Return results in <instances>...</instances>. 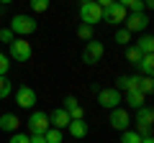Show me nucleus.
Segmentation results:
<instances>
[{
	"mask_svg": "<svg viewBox=\"0 0 154 143\" xmlns=\"http://www.w3.org/2000/svg\"><path fill=\"white\" fill-rule=\"evenodd\" d=\"M13 31V36H31L33 31H36V18L31 16H13L11 18V26H8Z\"/></svg>",
	"mask_w": 154,
	"mask_h": 143,
	"instance_id": "nucleus-1",
	"label": "nucleus"
},
{
	"mask_svg": "<svg viewBox=\"0 0 154 143\" xmlns=\"http://www.w3.org/2000/svg\"><path fill=\"white\" fill-rule=\"evenodd\" d=\"M152 120H154V110L149 107V105H144V107H139L136 110V133L141 138H149L152 136Z\"/></svg>",
	"mask_w": 154,
	"mask_h": 143,
	"instance_id": "nucleus-2",
	"label": "nucleus"
},
{
	"mask_svg": "<svg viewBox=\"0 0 154 143\" xmlns=\"http://www.w3.org/2000/svg\"><path fill=\"white\" fill-rule=\"evenodd\" d=\"M8 46H11L8 59H16V61H28V59H31V54H33L31 41H26V39H13Z\"/></svg>",
	"mask_w": 154,
	"mask_h": 143,
	"instance_id": "nucleus-3",
	"label": "nucleus"
},
{
	"mask_svg": "<svg viewBox=\"0 0 154 143\" xmlns=\"http://www.w3.org/2000/svg\"><path fill=\"white\" fill-rule=\"evenodd\" d=\"M80 21L88 23V26L100 23V21H103V8H100L95 0H93V3H82V5H80Z\"/></svg>",
	"mask_w": 154,
	"mask_h": 143,
	"instance_id": "nucleus-4",
	"label": "nucleus"
},
{
	"mask_svg": "<svg viewBox=\"0 0 154 143\" xmlns=\"http://www.w3.org/2000/svg\"><path fill=\"white\" fill-rule=\"evenodd\" d=\"M103 54H105V46H103V41H95V39H90L88 44H85V49H82V61L85 64H98L100 59H103Z\"/></svg>",
	"mask_w": 154,
	"mask_h": 143,
	"instance_id": "nucleus-5",
	"label": "nucleus"
},
{
	"mask_svg": "<svg viewBox=\"0 0 154 143\" xmlns=\"http://www.w3.org/2000/svg\"><path fill=\"white\" fill-rule=\"evenodd\" d=\"M98 102L105 110H113V107H118V105L123 102V92H118L116 87H105V89L98 92Z\"/></svg>",
	"mask_w": 154,
	"mask_h": 143,
	"instance_id": "nucleus-6",
	"label": "nucleus"
},
{
	"mask_svg": "<svg viewBox=\"0 0 154 143\" xmlns=\"http://www.w3.org/2000/svg\"><path fill=\"white\" fill-rule=\"evenodd\" d=\"M26 125H28V130H31V136H33V133H41V136H44V133L51 128L49 125V115H46L44 110H33L31 115H28Z\"/></svg>",
	"mask_w": 154,
	"mask_h": 143,
	"instance_id": "nucleus-7",
	"label": "nucleus"
},
{
	"mask_svg": "<svg viewBox=\"0 0 154 143\" xmlns=\"http://www.w3.org/2000/svg\"><path fill=\"white\" fill-rule=\"evenodd\" d=\"M123 28H126L128 33L146 31V28H149V16H146V13H128L126 21H123Z\"/></svg>",
	"mask_w": 154,
	"mask_h": 143,
	"instance_id": "nucleus-8",
	"label": "nucleus"
},
{
	"mask_svg": "<svg viewBox=\"0 0 154 143\" xmlns=\"http://www.w3.org/2000/svg\"><path fill=\"white\" fill-rule=\"evenodd\" d=\"M126 16H128V10L121 5V3H113V5H108L103 10V21L110 23V26H121V23L126 21Z\"/></svg>",
	"mask_w": 154,
	"mask_h": 143,
	"instance_id": "nucleus-9",
	"label": "nucleus"
},
{
	"mask_svg": "<svg viewBox=\"0 0 154 143\" xmlns=\"http://www.w3.org/2000/svg\"><path fill=\"white\" fill-rule=\"evenodd\" d=\"M16 102H18V107L31 110L33 105H36V89L28 87V84H21V87L16 89Z\"/></svg>",
	"mask_w": 154,
	"mask_h": 143,
	"instance_id": "nucleus-10",
	"label": "nucleus"
},
{
	"mask_svg": "<svg viewBox=\"0 0 154 143\" xmlns=\"http://www.w3.org/2000/svg\"><path fill=\"white\" fill-rule=\"evenodd\" d=\"M108 123H110V128H116V130H128L131 118H128V112L123 110V107H113V110H110Z\"/></svg>",
	"mask_w": 154,
	"mask_h": 143,
	"instance_id": "nucleus-11",
	"label": "nucleus"
},
{
	"mask_svg": "<svg viewBox=\"0 0 154 143\" xmlns=\"http://www.w3.org/2000/svg\"><path fill=\"white\" fill-rule=\"evenodd\" d=\"M67 110V115H69V120H82L85 118V110H82V105L77 102L75 97H64V105H62Z\"/></svg>",
	"mask_w": 154,
	"mask_h": 143,
	"instance_id": "nucleus-12",
	"label": "nucleus"
},
{
	"mask_svg": "<svg viewBox=\"0 0 154 143\" xmlns=\"http://www.w3.org/2000/svg\"><path fill=\"white\" fill-rule=\"evenodd\" d=\"M123 102L131 107V110H139L146 105V95H141L139 89H131V92H123Z\"/></svg>",
	"mask_w": 154,
	"mask_h": 143,
	"instance_id": "nucleus-13",
	"label": "nucleus"
},
{
	"mask_svg": "<svg viewBox=\"0 0 154 143\" xmlns=\"http://www.w3.org/2000/svg\"><path fill=\"white\" fill-rule=\"evenodd\" d=\"M49 125L51 128H59V130H64V128L69 125V115H67L64 107H57V110L49 115Z\"/></svg>",
	"mask_w": 154,
	"mask_h": 143,
	"instance_id": "nucleus-14",
	"label": "nucleus"
},
{
	"mask_svg": "<svg viewBox=\"0 0 154 143\" xmlns=\"http://www.w3.org/2000/svg\"><path fill=\"white\" fill-rule=\"evenodd\" d=\"M18 125H21V120H18L13 112H3V115H0V130H5V133H18Z\"/></svg>",
	"mask_w": 154,
	"mask_h": 143,
	"instance_id": "nucleus-15",
	"label": "nucleus"
},
{
	"mask_svg": "<svg viewBox=\"0 0 154 143\" xmlns=\"http://www.w3.org/2000/svg\"><path fill=\"white\" fill-rule=\"evenodd\" d=\"M67 130H69L72 138H85V136H88V123H85V118H82V120H69Z\"/></svg>",
	"mask_w": 154,
	"mask_h": 143,
	"instance_id": "nucleus-16",
	"label": "nucleus"
},
{
	"mask_svg": "<svg viewBox=\"0 0 154 143\" xmlns=\"http://www.w3.org/2000/svg\"><path fill=\"white\" fill-rule=\"evenodd\" d=\"M134 46H136L141 54H152V51H154V36H152V33H141L139 41H136Z\"/></svg>",
	"mask_w": 154,
	"mask_h": 143,
	"instance_id": "nucleus-17",
	"label": "nucleus"
},
{
	"mask_svg": "<svg viewBox=\"0 0 154 143\" xmlns=\"http://www.w3.org/2000/svg\"><path fill=\"white\" fill-rule=\"evenodd\" d=\"M139 66H141L144 77H152V72H154V56L152 54H144L141 61H139Z\"/></svg>",
	"mask_w": 154,
	"mask_h": 143,
	"instance_id": "nucleus-18",
	"label": "nucleus"
},
{
	"mask_svg": "<svg viewBox=\"0 0 154 143\" xmlns=\"http://www.w3.org/2000/svg\"><path fill=\"white\" fill-rule=\"evenodd\" d=\"M141 51L136 49V46H126V61L128 64H134V66H139V61H141Z\"/></svg>",
	"mask_w": 154,
	"mask_h": 143,
	"instance_id": "nucleus-19",
	"label": "nucleus"
},
{
	"mask_svg": "<svg viewBox=\"0 0 154 143\" xmlns=\"http://www.w3.org/2000/svg\"><path fill=\"white\" fill-rule=\"evenodd\" d=\"M116 3H121L126 10H131V13H144V3L141 0H116Z\"/></svg>",
	"mask_w": 154,
	"mask_h": 143,
	"instance_id": "nucleus-20",
	"label": "nucleus"
},
{
	"mask_svg": "<svg viewBox=\"0 0 154 143\" xmlns=\"http://www.w3.org/2000/svg\"><path fill=\"white\" fill-rule=\"evenodd\" d=\"M116 44H118V46H128V44H131V33H128L126 31V28H118V31H116Z\"/></svg>",
	"mask_w": 154,
	"mask_h": 143,
	"instance_id": "nucleus-21",
	"label": "nucleus"
},
{
	"mask_svg": "<svg viewBox=\"0 0 154 143\" xmlns=\"http://www.w3.org/2000/svg\"><path fill=\"white\" fill-rule=\"evenodd\" d=\"M121 143H141V136H139L136 130H121Z\"/></svg>",
	"mask_w": 154,
	"mask_h": 143,
	"instance_id": "nucleus-22",
	"label": "nucleus"
},
{
	"mask_svg": "<svg viewBox=\"0 0 154 143\" xmlns=\"http://www.w3.org/2000/svg\"><path fill=\"white\" fill-rule=\"evenodd\" d=\"M11 92H13V84H11V79H8V77H0V100L11 97Z\"/></svg>",
	"mask_w": 154,
	"mask_h": 143,
	"instance_id": "nucleus-23",
	"label": "nucleus"
},
{
	"mask_svg": "<svg viewBox=\"0 0 154 143\" xmlns=\"http://www.w3.org/2000/svg\"><path fill=\"white\" fill-rule=\"evenodd\" d=\"M28 5H31L33 13H46L49 10V0H28Z\"/></svg>",
	"mask_w": 154,
	"mask_h": 143,
	"instance_id": "nucleus-24",
	"label": "nucleus"
},
{
	"mask_svg": "<svg viewBox=\"0 0 154 143\" xmlns=\"http://www.w3.org/2000/svg\"><path fill=\"white\" fill-rule=\"evenodd\" d=\"M77 39H82V41H90V39H93V26H88V23L77 26Z\"/></svg>",
	"mask_w": 154,
	"mask_h": 143,
	"instance_id": "nucleus-25",
	"label": "nucleus"
},
{
	"mask_svg": "<svg viewBox=\"0 0 154 143\" xmlns=\"http://www.w3.org/2000/svg\"><path fill=\"white\" fill-rule=\"evenodd\" d=\"M139 92H141V95H152V92H154L152 77H141V82H139Z\"/></svg>",
	"mask_w": 154,
	"mask_h": 143,
	"instance_id": "nucleus-26",
	"label": "nucleus"
},
{
	"mask_svg": "<svg viewBox=\"0 0 154 143\" xmlns=\"http://www.w3.org/2000/svg\"><path fill=\"white\" fill-rule=\"evenodd\" d=\"M44 138H46V143H62V130L59 128H49L44 133Z\"/></svg>",
	"mask_w": 154,
	"mask_h": 143,
	"instance_id": "nucleus-27",
	"label": "nucleus"
},
{
	"mask_svg": "<svg viewBox=\"0 0 154 143\" xmlns=\"http://www.w3.org/2000/svg\"><path fill=\"white\" fill-rule=\"evenodd\" d=\"M8 69H11V59H8V54H3V51H0V77H5Z\"/></svg>",
	"mask_w": 154,
	"mask_h": 143,
	"instance_id": "nucleus-28",
	"label": "nucleus"
},
{
	"mask_svg": "<svg viewBox=\"0 0 154 143\" xmlns=\"http://www.w3.org/2000/svg\"><path fill=\"white\" fill-rule=\"evenodd\" d=\"M13 39H16V36H13L11 28H3V31H0V44H11Z\"/></svg>",
	"mask_w": 154,
	"mask_h": 143,
	"instance_id": "nucleus-29",
	"label": "nucleus"
},
{
	"mask_svg": "<svg viewBox=\"0 0 154 143\" xmlns=\"http://www.w3.org/2000/svg\"><path fill=\"white\" fill-rule=\"evenodd\" d=\"M8 143H28V136H26V133H13Z\"/></svg>",
	"mask_w": 154,
	"mask_h": 143,
	"instance_id": "nucleus-30",
	"label": "nucleus"
},
{
	"mask_svg": "<svg viewBox=\"0 0 154 143\" xmlns=\"http://www.w3.org/2000/svg\"><path fill=\"white\" fill-rule=\"evenodd\" d=\"M28 143H46V138L41 133H33V136H28Z\"/></svg>",
	"mask_w": 154,
	"mask_h": 143,
	"instance_id": "nucleus-31",
	"label": "nucleus"
},
{
	"mask_svg": "<svg viewBox=\"0 0 154 143\" xmlns=\"http://www.w3.org/2000/svg\"><path fill=\"white\" fill-rule=\"evenodd\" d=\"M95 3H98V5H100V8H103V10H105V8H108V5H113L116 0H95Z\"/></svg>",
	"mask_w": 154,
	"mask_h": 143,
	"instance_id": "nucleus-32",
	"label": "nucleus"
},
{
	"mask_svg": "<svg viewBox=\"0 0 154 143\" xmlns=\"http://www.w3.org/2000/svg\"><path fill=\"white\" fill-rule=\"evenodd\" d=\"M141 3H144V8H146V10H152V8H154V0H141Z\"/></svg>",
	"mask_w": 154,
	"mask_h": 143,
	"instance_id": "nucleus-33",
	"label": "nucleus"
},
{
	"mask_svg": "<svg viewBox=\"0 0 154 143\" xmlns=\"http://www.w3.org/2000/svg\"><path fill=\"white\" fill-rule=\"evenodd\" d=\"M141 143H154V138L149 136V138H141Z\"/></svg>",
	"mask_w": 154,
	"mask_h": 143,
	"instance_id": "nucleus-34",
	"label": "nucleus"
},
{
	"mask_svg": "<svg viewBox=\"0 0 154 143\" xmlns=\"http://www.w3.org/2000/svg\"><path fill=\"white\" fill-rule=\"evenodd\" d=\"M0 3H3V5H8V3H13V0H0Z\"/></svg>",
	"mask_w": 154,
	"mask_h": 143,
	"instance_id": "nucleus-35",
	"label": "nucleus"
},
{
	"mask_svg": "<svg viewBox=\"0 0 154 143\" xmlns=\"http://www.w3.org/2000/svg\"><path fill=\"white\" fill-rule=\"evenodd\" d=\"M82 3H93V0H80V5H82Z\"/></svg>",
	"mask_w": 154,
	"mask_h": 143,
	"instance_id": "nucleus-36",
	"label": "nucleus"
}]
</instances>
